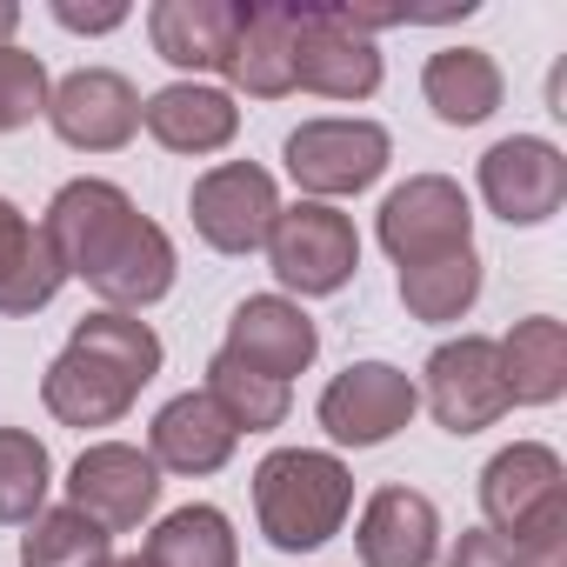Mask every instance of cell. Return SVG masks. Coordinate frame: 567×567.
I'll list each match as a JSON object with an SVG mask.
<instances>
[{"mask_svg": "<svg viewBox=\"0 0 567 567\" xmlns=\"http://www.w3.org/2000/svg\"><path fill=\"white\" fill-rule=\"evenodd\" d=\"M421 94H427L434 121H447V127H481V121L501 107L507 81H501V68H494L487 48H441V54L421 68Z\"/></svg>", "mask_w": 567, "mask_h": 567, "instance_id": "obj_23", "label": "cell"}, {"mask_svg": "<svg viewBox=\"0 0 567 567\" xmlns=\"http://www.w3.org/2000/svg\"><path fill=\"white\" fill-rule=\"evenodd\" d=\"M295 187L315 194V200H334V194H361L388 174L394 161V141L381 121H301L280 147Z\"/></svg>", "mask_w": 567, "mask_h": 567, "instance_id": "obj_7", "label": "cell"}, {"mask_svg": "<svg viewBox=\"0 0 567 567\" xmlns=\"http://www.w3.org/2000/svg\"><path fill=\"white\" fill-rule=\"evenodd\" d=\"M247 0H161L147 14V41L167 68L187 74H227V54L240 41Z\"/></svg>", "mask_w": 567, "mask_h": 567, "instance_id": "obj_16", "label": "cell"}, {"mask_svg": "<svg viewBox=\"0 0 567 567\" xmlns=\"http://www.w3.org/2000/svg\"><path fill=\"white\" fill-rule=\"evenodd\" d=\"M414 408H421L414 374H401L394 361H354V368H341L321 388L315 414H321L328 441H341V447H381V441H394L414 421Z\"/></svg>", "mask_w": 567, "mask_h": 567, "instance_id": "obj_11", "label": "cell"}, {"mask_svg": "<svg viewBox=\"0 0 567 567\" xmlns=\"http://www.w3.org/2000/svg\"><path fill=\"white\" fill-rule=\"evenodd\" d=\"M14 28H21V8H14V0H0V48H14Z\"/></svg>", "mask_w": 567, "mask_h": 567, "instance_id": "obj_32", "label": "cell"}, {"mask_svg": "<svg viewBox=\"0 0 567 567\" xmlns=\"http://www.w3.org/2000/svg\"><path fill=\"white\" fill-rule=\"evenodd\" d=\"M494 354H501L507 401H520V408H547V401L567 394V328H560L554 315H527V321H514V328L494 341Z\"/></svg>", "mask_w": 567, "mask_h": 567, "instance_id": "obj_21", "label": "cell"}, {"mask_svg": "<svg viewBox=\"0 0 567 567\" xmlns=\"http://www.w3.org/2000/svg\"><path fill=\"white\" fill-rule=\"evenodd\" d=\"M141 127L167 154H220L240 134V107H234V94H220L207 81H174L141 101Z\"/></svg>", "mask_w": 567, "mask_h": 567, "instance_id": "obj_18", "label": "cell"}, {"mask_svg": "<svg viewBox=\"0 0 567 567\" xmlns=\"http://www.w3.org/2000/svg\"><path fill=\"white\" fill-rule=\"evenodd\" d=\"M474 301H481V254L474 247L441 254V260H421V267H401V308L414 321H427V328L461 321Z\"/></svg>", "mask_w": 567, "mask_h": 567, "instance_id": "obj_25", "label": "cell"}, {"mask_svg": "<svg viewBox=\"0 0 567 567\" xmlns=\"http://www.w3.org/2000/svg\"><path fill=\"white\" fill-rule=\"evenodd\" d=\"M41 234H48L61 274L87 280L114 315H141L174 288V240L114 181H94V174L68 181L48 200Z\"/></svg>", "mask_w": 567, "mask_h": 567, "instance_id": "obj_1", "label": "cell"}, {"mask_svg": "<svg viewBox=\"0 0 567 567\" xmlns=\"http://www.w3.org/2000/svg\"><path fill=\"white\" fill-rule=\"evenodd\" d=\"M161 374V334L141 315H87L54 368L41 374V401L61 427H114L141 388Z\"/></svg>", "mask_w": 567, "mask_h": 567, "instance_id": "obj_2", "label": "cell"}, {"mask_svg": "<svg viewBox=\"0 0 567 567\" xmlns=\"http://www.w3.org/2000/svg\"><path fill=\"white\" fill-rule=\"evenodd\" d=\"M54 21L68 34H114L127 21V8H121V0H101V8H87V0H54Z\"/></svg>", "mask_w": 567, "mask_h": 567, "instance_id": "obj_31", "label": "cell"}, {"mask_svg": "<svg viewBox=\"0 0 567 567\" xmlns=\"http://www.w3.org/2000/svg\"><path fill=\"white\" fill-rule=\"evenodd\" d=\"M481 200L507 227H540L567 200V154L540 134H507L481 154Z\"/></svg>", "mask_w": 567, "mask_h": 567, "instance_id": "obj_12", "label": "cell"}, {"mask_svg": "<svg viewBox=\"0 0 567 567\" xmlns=\"http://www.w3.org/2000/svg\"><path fill=\"white\" fill-rule=\"evenodd\" d=\"M381 247L394 254V267H421V260L474 247V207H467L461 181H447V174L401 181L381 200Z\"/></svg>", "mask_w": 567, "mask_h": 567, "instance_id": "obj_9", "label": "cell"}, {"mask_svg": "<svg viewBox=\"0 0 567 567\" xmlns=\"http://www.w3.org/2000/svg\"><path fill=\"white\" fill-rule=\"evenodd\" d=\"M421 401H427V414L447 427V434H481V427H494L514 401H507V381H501V354H494V341L487 334H461V341H441L434 354H427V368H421V388H414Z\"/></svg>", "mask_w": 567, "mask_h": 567, "instance_id": "obj_8", "label": "cell"}, {"mask_svg": "<svg viewBox=\"0 0 567 567\" xmlns=\"http://www.w3.org/2000/svg\"><path fill=\"white\" fill-rule=\"evenodd\" d=\"M348 507H354V474L321 447H274L254 467V520L280 554H315L321 540H334Z\"/></svg>", "mask_w": 567, "mask_h": 567, "instance_id": "obj_4", "label": "cell"}, {"mask_svg": "<svg viewBox=\"0 0 567 567\" xmlns=\"http://www.w3.org/2000/svg\"><path fill=\"white\" fill-rule=\"evenodd\" d=\"M54 461L28 427H0V527H28L48 501Z\"/></svg>", "mask_w": 567, "mask_h": 567, "instance_id": "obj_28", "label": "cell"}, {"mask_svg": "<svg viewBox=\"0 0 567 567\" xmlns=\"http://www.w3.org/2000/svg\"><path fill=\"white\" fill-rule=\"evenodd\" d=\"M354 547H361V567H434L441 514H434V501L421 487H381L361 507Z\"/></svg>", "mask_w": 567, "mask_h": 567, "instance_id": "obj_17", "label": "cell"}, {"mask_svg": "<svg viewBox=\"0 0 567 567\" xmlns=\"http://www.w3.org/2000/svg\"><path fill=\"white\" fill-rule=\"evenodd\" d=\"M295 21V87L321 101H368L381 87V48L348 21L341 0H288Z\"/></svg>", "mask_w": 567, "mask_h": 567, "instance_id": "obj_5", "label": "cell"}, {"mask_svg": "<svg viewBox=\"0 0 567 567\" xmlns=\"http://www.w3.org/2000/svg\"><path fill=\"white\" fill-rule=\"evenodd\" d=\"M220 354L288 388L295 374L315 368V354H321V328H315L308 308L288 301V295H247V301L227 315V348H220Z\"/></svg>", "mask_w": 567, "mask_h": 567, "instance_id": "obj_14", "label": "cell"}, {"mask_svg": "<svg viewBox=\"0 0 567 567\" xmlns=\"http://www.w3.org/2000/svg\"><path fill=\"white\" fill-rule=\"evenodd\" d=\"M107 567H147V560H141V554H114Z\"/></svg>", "mask_w": 567, "mask_h": 567, "instance_id": "obj_33", "label": "cell"}, {"mask_svg": "<svg viewBox=\"0 0 567 567\" xmlns=\"http://www.w3.org/2000/svg\"><path fill=\"white\" fill-rule=\"evenodd\" d=\"M267 260H274V280L288 295L315 301V295H341L354 267H361V234L341 207L328 200H301V207H280L274 214V234H267Z\"/></svg>", "mask_w": 567, "mask_h": 567, "instance_id": "obj_6", "label": "cell"}, {"mask_svg": "<svg viewBox=\"0 0 567 567\" xmlns=\"http://www.w3.org/2000/svg\"><path fill=\"white\" fill-rule=\"evenodd\" d=\"M234 421L207 401V394H174L161 414H154V427H147V454H154V467L161 474H214V467H227V454H234Z\"/></svg>", "mask_w": 567, "mask_h": 567, "instance_id": "obj_19", "label": "cell"}, {"mask_svg": "<svg viewBox=\"0 0 567 567\" xmlns=\"http://www.w3.org/2000/svg\"><path fill=\"white\" fill-rule=\"evenodd\" d=\"M48 114V68L28 48H0V134Z\"/></svg>", "mask_w": 567, "mask_h": 567, "instance_id": "obj_29", "label": "cell"}, {"mask_svg": "<svg viewBox=\"0 0 567 567\" xmlns=\"http://www.w3.org/2000/svg\"><path fill=\"white\" fill-rule=\"evenodd\" d=\"M141 560H147V567H234V560H240V540H234V520H227L220 507L194 501V507H174V514L147 534Z\"/></svg>", "mask_w": 567, "mask_h": 567, "instance_id": "obj_24", "label": "cell"}, {"mask_svg": "<svg viewBox=\"0 0 567 567\" xmlns=\"http://www.w3.org/2000/svg\"><path fill=\"white\" fill-rule=\"evenodd\" d=\"M481 514L520 567H567V467L547 441H514L481 467Z\"/></svg>", "mask_w": 567, "mask_h": 567, "instance_id": "obj_3", "label": "cell"}, {"mask_svg": "<svg viewBox=\"0 0 567 567\" xmlns=\"http://www.w3.org/2000/svg\"><path fill=\"white\" fill-rule=\"evenodd\" d=\"M61 260H54V247H48V234L0 194V315L8 321H28V315H41L54 295H61Z\"/></svg>", "mask_w": 567, "mask_h": 567, "instance_id": "obj_20", "label": "cell"}, {"mask_svg": "<svg viewBox=\"0 0 567 567\" xmlns=\"http://www.w3.org/2000/svg\"><path fill=\"white\" fill-rule=\"evenodd\" d=\"M154 501H161V467L147 447H127V441H94L68 474V507L107 534L141 527L154 514Z\"/></svg>", "mask_w": 567, "mask_h": 567, "instance_id": "obj_13", "label": "cell"}, {"mask_svg": "<svg viewBox=\"0 0 567 567\" xmlns=\"http://www.w3.org/2000/svg\"><path fill=\"white\" fill-rule=\"evenodd\" d=\"M187 214H194V234L214 247V254H254L267 247L274 234V214H280V187L267 167L254 161H220L194 181L187 194Z\"/></svg>", "mask_w": 567, "mask_h": 567, "instance_id": "obj_10", "label": "cell"}, {"mask_svg": "<svg viewBox=\"0 0 567 567\" xmlns=\"http://www.w3.org/2000/svg\"><path fill=\"white\" fill-rule=\"evenodd\" d=\"M447 567H520V554H514L501 534H487V527H467V534L454 540Z\"/></svg>", "mask_w": 567, "mask_h": 567, "instance_id": "obj_30", "label": "cell"}, {"mask_svg": "<svg viewBox=\"0 0 567 567\" xmlns=\"http://www.w3.org/2000/svg\"><path fill=\"white\" fill-rule=\"evenodd\" d=\"M200 394L234 421V434H267V427L288 421V408H295L280 381H267V374H254V368H240V361H227V354L207 361V388H200Z\"/></svg>", "mask_w": 567, "mask_h": 567, "instance_id": "obj_26", "label": "cell"}, {"mask_svg": "<svg viewBox=\"0 0 567 567\" xmlns=\"http://www.w3.org/2000/svg\"><path fill=\"white\" fill-rule=\"evenodd\" d=\"M48 121L81 154H114L141 134V94L114 68H81L61 87H48Z\"/></svg>", "mask_w": 567, "mask_h": 567, "instance_id": "obj_15", "label": "cell"}, {"mask_svg": "<svg viewBox=\"0 0 567 567\" xmlns=\"http://www.w3.org/2000/svg\"><path fill=\"white\" fill-rule=\"evenodd\" d=\"M227 81L254 101H280L295 94V21H288V0H267V8H247L240 41L227 54Z\"/></svg>", "mask_w": 567, "mask_h": 567, "instance_id": "obj_22", "label": "cell"}, {"mask_svg": "<svg viewBox=\"0 0 567 567\" xmlns=\"http://www.w3.org/2000/svg\"><path fill=\"white\" fill-rule=\"evenodd\" d=\"M107 560H114L107 527H94V520L74 514V507L34 514L28 534H21V567H107Z\"/></svg>", "mask_w": 567, "mask_h": 567, "instance_id": "obj_27", "label": "cell"}]
</instances>
